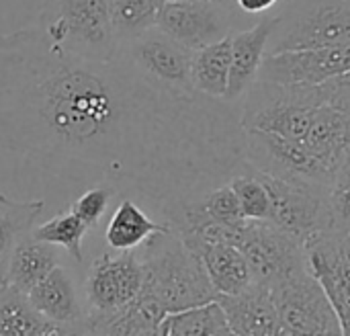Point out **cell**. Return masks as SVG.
Instances as JSON below:
<instances>
[{"mask_svg":"<svg viewBox=\"0 0 350 336\" xmlns=\"http://www.w3.org/2000/svg\"><path fill=\"white\" fill-rule=\"evenodd\" d=\"M0 148L90 166L164 216L230 183L246 160V129L230 101L156 84L119 53H68L27 27L0 37Z\"/></svg>","mask_w":350,"mask_h":336,"instance_id":"cell-1","label":"cell"},{"mask_svg":"<svg viewBox=\"0 0 350 336\" xmlns=\"http://www.w3.org/2000/svg\"><path fill=\"white\" fill-rule=\"evenodd\" d=\"M139 253V248H137ZM144 289L166 314L217 300L203 263L172 232L154 234L139 253Z\"/></svg>","mask_w":350,"mask_h":336,"instance_id":"cell-2","label":"cell"},{"mask_svg":"<svg viewBox=\"0 0 350 336\" xmlns=\"http://www.w3.org/2000/svg\"><path fill=\"white\" fill-rule=\"evenodd\" d=\"M51 43L90 60H113L115 39L109 0H43L37 25Z\"/></svg>","mask_w":350,"mask_h":336,"instance_id":"cell-3","label":"cell"},{"mask_svg":"<svg viewBox=\"0 0 350 336\" xmlns=\"http://www.w3.org/2000/svg\"><path fill=\"white\" fill-rule=\"evenodd\" d=\"M242 127L301 140L308 135L314 113L332 99V80L320 86H279L254 82L244 94Z\"/></svg>","mask_w":350,"mask_h":336,"instance_id":"cell-4","label":"cell"},{"mask_svg":"<svg viewBox=\"0 0 350 336\" xmlns=\"http://www.w3.org/2000/svg\"><path fill=\"white\" fill-rule=\"evenodd\" d=\"M350 45V0H285L267 53Z\"/></svg>","mask_w":350,"mask_h":336,"instance_id":"cell-5","label":"cell"},{"mask_svg":"<svg viewBox=\"0 0 350 336\" xmlns=\"http://www.w3.org/2000/svg\"><path fill=\"white\" fill-rule=\"evenodd\" d=\"M271 197V218L277 228L306 244L312 236L332 230V187L301 179H283L254 168Z\"/></svg>","mask_w":350,"mask_h":336,"instance_id":"cell-6","label":"cell"},{"mask_svg":"<svg viewBox=\"0 0 350 336\" xmlns=\"http://www.w3.org/2000/svg\"><path fill=\"white\" fill-rule=\"evenodd\" d=\"M238 248L250 265L252 285L271 289L279 281L308 271L304 244L269 220H248Z\"/></svg>","mask_w":350,"mask_h":336,"instance_id":"cell-7","label":"cell"},{"mask_svg":"<svg viewBox=\"0 0 350 336\" xmlns=\"http://www.w3.org/2000/svg\"><path fill=\"white\" fill-rule=\"evenodd\" d=\"M144 289V263L137 250L103 253L92 261L84 294L88 314L109 316L129 308Z\"/></svg>","mask_w":350,"mask_h":336,"instance_id":"cell-8","label":"cell"},{"mask_svg":"<svg viewBox=\"0 0 350 336\" xmlns=\"http://www.w3.org/2000/svg\"><path fill=\"white\" fill-rule=\"evenodd\" d=\"M246 160L273 177L301 179L334 187L336 175L301 140L267 131H246Z\"/></svg>","mask_w":350,"mask_h":336,"instance_id":"cell-9","label":"cell"},{"mask_svg":"<svg viewBox=\"0 0 350 336\" xmlns=\"http://www.w3.org/2000/svg\"><path fill=\"white\" fill-rule=\"evenodd\" d=\"M269 294L281 324L291 333L312 336L340 328L326 292L310 269L279 281L269 289Z\"/></svg>","mask_w":350,"mask_h":336,"instance_id":"cell-10","label":"cell"},{"mask_svg":"<svg viewBox=\"0 0 350 336\" xmlns=\"http://www.w3.org/2000/svg\"><path fill=\"white\" fill-rule=\"evenodd\" d=\"M117 53L156 84L189 92L195 90L191 84L193 51L160 27H152L135 39L119 45Z\"/></svg>","mask_w":350,"mask_h":336,"instance_id":"cell-11","label":"cell"},{"mask_svg":"<svg viewBox=\"0 0 350 336\" xmlns=\"http://www.w3.org/2000/svg\"><path fill=\"white\" fill-rule=\"evenodd\" d=\"M350 72V45L328 49H287L267 53L258 82L279 86H320Z\"/></svg>","mask_w":350,"mask_h":336,"instance_id":"cell-12","label":"cell"},{"mask_svg":"<svg viewBox=\"0 0 350 336\" xmlns=\"http://www.w3.org/2000/svg\"><path fill=\"white\" fill-rule=\"evenodd\" d=\"M234 8L211 0L164 2L156 27L191 51L203 49L232 33Z\"/></svg>","mask_w":350,"mask_h":336,"instance_id":"cell-13","label":"cell"},{"mask_svg":"<svg viewBox=\"0 0 350 336\" xmlns=\"http://www.w3.org/2000/svg\"><path fill=\"white\" fill-rule=\"evenodd\" d=\"M277 25L275 16L260 18L254 27L244 31H232V70L226 101H240L250 86L258 80L260 64L267 55L271 33Z\"/></svg>","mask_w":350,"mask_h":336,"instance_id":"cell-14","label":"cell"},{"mask_svg":"<svg viewBox=\"0 0 350 336\" xmlns=\"http://www.w3.org/2000/svg\"><path fill=\"white\" fill-rule=\"evenodd\" d=\"M228 328L236 336H281L283 324L267 287L252 285L238 296H217Z\"/></svg>","mask_w":350,"mask_h":336,"instance_id":"cell-15","label":"cell"},{"mask_svg":"<svg viewBox=\"0 0 350 336\" xmlns=\"http://www.w3.org/2000/svg\"><path fill=\"white\" fill-rule=\"evenodd\" d=\"M304 144L330 168L338 175L342 162L350 154V111L324 103L314 113L312 125Z\"/></svg>","mask_w":350,"mask_h":336,"instance_id":"cell-16","label":"cell"},{"mask_svg":"<svg viewBox=\"0 0 350 336\" xmlns=\"http://www.w3.org/2000/svg\"><path fill=\"white\" fill-rule=\"evenodd\" d=\"M201 263L217 296H238L252 287V271L238 246L232 244H185Z\"/></svg>","mask_w":350,"mask_h":336,"instance_id":"cell-17","label":"cell"},{"mask_svg":"<svg viewBox=\"0 0 350 336\" xmlns=\"http://www.w3.org/2000/svg\"><path fill=\"white\" fill-rule=\"evenodd\" d=\"M27 300L33 310L47 322L70 324L80 322L88 316V312H84L78 300L76 283L70 271L62 265H57L45 279H41L27 294Z\"/></svg>","mask_w":350,"mask_h":336,"instance_id":"cell-18","label":"cell"},{"mask_svg":"<svg viewBox=\"0 0 350 336\" xmlns=\"http://www.w3.org/2000/svg\"><path fill=\"white\" fill-rule=\"evenodd\" d=\"M59 265V253L53 244L37 240L33 234L23 236L10 253L0 283L12 285L21 294H29Z\"/></svg>","mask_w":350,"mask_h":336,"instance_id":"cell-19","label":"cell"},{"mask_svg":"<svg viewBox=\"0 0 350 336\" xmlns=\"http://www.w3.org/2000/svg\"><path fill=\"white\" fill-rule=\"evenodd\" d=\"M166 232H172L168 222L152 220L139 207V203H135L131 197H123L107 224L105 240L111 250L127 253V250L142 248L154 234H166Z\"/></svg>","mask_w":350,"mask_h":336,"instance_id":"cell-20","label":"cell"},{"mask_svg":"<svg viewBox=\"0 0 350 336\" xmlns=\"http://www.w3.org/2000/svg\"><path fill=\"white\" fill-rule=\"evenodd\" d=\"M232 70V33L203 49L193 51L191 84L197 92L226 101Z\"/></svg>","mask_w":350,"mask_h":336,"instance_id":"cell-21","label":"cell"},{"mask_svg":"<svg viewBox=\"0 0 350 336\" xmlns=\"http://www.w3.org/2000/svg\"><path fill=\"white\" fill-rule=\"evenodd\" d=\"M43 207V199L14 201L0 193V281L4 277L12 248L23 236L31 234Z\"/></svg>","mask_w":350,"mask_h":336,"instance_id":"cell-22","label":"cell"},{"mask_svg":"<svg viewBox=\"0 0 350 336\" xmlns=\"http://www.w3.org/2000/svg\"><path fill=\"white\" fill-rule=\"evenodd\" d=\"M226 331H230L228 318L217 300L166 314L160 322L164 336H219Z\"/></svg>","mask_w":350,"mask_h":336,"instance_id":"cell-23","label":"cell"},{"mask_svg":"<svg viewBox=\"0 0 350 336\" xmlns=\"http://www.w3.org/2000/svg\"><path fill=\"white\" fill-rule=\"evenodd\" d=\"M47 320L12 285L0 283V336H39Z\"/></svg>","mask_w":350,"mask_h":336,"instance_id":"cell-24","label":"cell"},{"mask_svg":"<svg viewBox=\"0 0 350 336\" xmlns=\"http://www.w3.org/2000/svg\"><path fill=\"white\" fill-rule=\"evenodd\" d=\"M164 0H109L111 23L119 45L156 27Z\"/></svg>","mask_w":350,"mask_h":336,"instance_id":"cell-25","label":"cell"},{"mask_svg":"<svg viewBox=\"0 0 350 336\" xmlns=\"http://www.w3.org/2000/svg\"><path fill=\"white\" fill-rule=\"evenodd\" d=\"M90 228L70 209L68 211H59L55 214L51 220H47L45 224L37 226L31 230V234L47 244L59 246L64 248L76 263L84 261V253H82V240L86 236Z\"/></svg>","mask_w":350,"mask_h":336,"instance_id":"cell-26","label":"cell"},{"mask_svg":"<svg viewBox=\"0 0 350 336\" xmlns=\"http://www.w3.org/2000/svg\"><path fill=\"white\" fill-rule=\"evenodd\" d=\"M230 185L238 197L242 216L246 220L265 222L271 218V197L265 187V183L258 179L254 166L244 160L242 168L230 179Z\"/></svg>","mask_w":350,"mask_h":336,"instance_id":"cell-27","label":"cell"},{"mask_svg":"<svg viewBox=\"0 0 350 336\" xmlns=\"http://www.w3.org/2000/svg\"><path fill=\"white\" fill-rule=\"evenodd\" d=\"M197 201H199L201 209H203L209 218H213V220H217V222H221V224H226V226H236V228H240V226H244V224L248 222V220L242 216L238 197H236V193H234V189H232L230 183H224V185H219V187L207 191V193H205L203 197H199Z\"/></svg>","mask_w":350,"mask_h":336,"instance_id":"cell-28","label":"cell"},{"mask_svg":"<svg viewBox=\"0 0 350 336\" xmlns=\"http://www.w3.org/2000/svg\"><path fill=\"white\" fill-rule=\"evenodd\" d=\"M119 191L111 185V183H100L96 187H90L88 191H84L72 205L70 211L76 214L88 228H94L100 218L105 216V211L109 209V203L113 201V197Z\"/></svg>","mask_w":350,"mask_h":336,"instance_id":"cell-29","label":"cell"},{"mask_svg":"<svg viewBox=\"0 0 350 336\" xmlns=\"http://www.w3.org/2000/svg\"><path fill=\"white\" fill-rule=\"evenodd\" d=\"M279 0H234V6L246 14H262L273 8Z\"/></svg>","mask_w":350,"mask_h":336,"instance_id":"cell-30","label":"cell"},{"mask_svg":"<svg viewBox=\"0 0 350 336\" xmlns=\"http://www.w3.org/2000/svg\"><path fill=\"white\" fill-rule=\"evenodd\" d=\"M211 2H219V4H228V6H232V8H236V6H234V0H211Z\"/></svg>","mask_w":350,"mask_h":336,"instance_id":"cell-31","label":"cell"},{"mask_svg":"<svg viewBox=\"0 0 350 336\" xmlns=\"http://www.w3.org/2000/svg\"><path fill=\"white\" fill-rule=\"evenodd\" d=\"M219 336H236V335H234L232 331H226V333H221V335H219Z\"/></svg>","mask_w":350,"mask_h":336,"instance_id":"cell-32","label":"cell"},{"mask_svg":"<svg viewBox=\"0 0 350 336\" xmlns=\"http://www.w3.org/2000/svg\"><path fill=\"white\" fill-rule=\"evenodd\" d=\"M164 2H191V0H164Z\"/></svg>","mask_w":350,"mask_h":336,"instance_id":"cell-33","label":"cell"},{"mask_svg":"<svg viewBox=\"0 0 350 336\" xmlns=\"http://www.w3.org/2000/svg\"><path fill=\"white\" fill-rule=\"evenodd\" d=\"M347 242H349V246H350V240H347Z\"/></svg>","mask_w":350,"mask_h":336,"instance_id":"cell-34","label":"cell"}]
</instances>
